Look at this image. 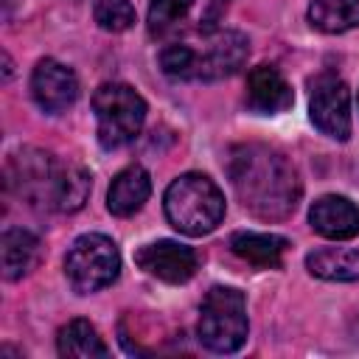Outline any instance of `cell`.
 I'll use <instances>...</instances> for the list:
<instances>
[{
	"label": "cell",
	"mask_w": 359,
	"mask_h": 359,
	"mask_svg": "<svg viewBox=\"0 0 359 359\" xmlns=\"http://www.w3.org/2000/svg\"><path fill=\"white\" fill-rule=\"evenodd\" d=\"M227 177L244 210L264 222L289 219L303 194L300 177L286 154L264 143L233 146L227 154Z\"/></svg>",
	"instance_id": "6da1fadb"
},
{
	"label": "cell",
	"mask_w": 359,
	"mask_h": 359,
	"mask_svg": "<svg viewBox=\"0 0 359 359\" xmlns=\"http://www.w3.org/2000/svg\"><path fill=\"white\" fill-rule=\"evenodd\" d=\"M6 185L28 205L59 213H76L90 196V174L42 149L17 151L6 165Z\"/></svg>",
	"instance_id": "7a4b0ae2"
},
{
	"label": "cell",
	"mask_w": 359,
	"mask_h": 359,
	"mask_svg": "<svg viewBox=\"0 0 359 359\" xmlns=\"http://www.w3.org/2000/svg\"><path fill=\"white\" fill-rule=\"evenodd\" d=\"M250 53V42L241 31H216L199 48L188 42H174L160 50L163 73L171 79H202L216 81L233 76Z\"/></svg>",
	"instance_id": "3957f363"
},
{
	"label": "cell",
	"mask_w": 359,
	"mask_h": 359,
	"mask_svg": "<svg viewBox=\"0 0 359 359\" xmlns=\"http://www.w3.org/2000/svg\"><path fill=\"white\" fill-rule=\"evenodd\" d=\"M163 208L171 227L185 236H205L224 219V196L219 185L196 171L177 177L165 188Z\"/></svg>",
	"instance_id": "277c9868"
},
{
	"label": "cell",
	"mask_w": 359,
	"mask_h": 359,
	"mask_svg": "<svg viewBox=\"0 0 359 359\" xmlns=\"http://www.w3.org/2000/svg\"><path fill=\"white\" fill-rule=\"evenodd\" d=\"M247 300L233 286H213L199 309V342L216 353H233L247 339Z\"/></svg>",
	"instance_id": "5b68a950"
},
{
	"label": "cell",
	"mask_w": 359,
	"mask_h": 359,
	"mask_svg": "<svg viewBox=\"0 0 359 359\" xmlns=\"http://www.w3.org/2000/svg\"><path fill=\"white\" fill-rule=\"evenodd\" d=\"M93 112L98 121V143L121 149L132 143L146 121V101L121 81H107L93 93Z\"/></svg>",
	"instance_id": "8992f818"
},
{
	"label": "cell",
	"mask_w": 359,
	"mask_h": 359,
	"mask_svg": "<svg viewBox=\"0 0 359 359\" xmlns=\"http://www.w3.org/2000/svg\"><path fill=\"white\" fill-rule=\"evenodd\" d=\"M121 272V255L112 238L101 233H87L73 241L65 258V275L79 294L98 292L109 286Z\"/></svg>",
	"instance_id": "52a82bcc"
},
{
	"label": "cell",
	"mask_w": 359,
	"mask_h": 359,
	"mask_svg": "<svg viewBox=\"0 0 359 359\" xmlns=\"http://www.w3.org/2000/svg\"><path fill=\"white\" fill-rule=\"evenodd\" d=\"M311 121L314 126L334 137V140H348L351 135V93L342 79L334 73H320L311 79Z\"/></svg>",
	"instance_id": "ba28073f"
},
{
	"label": "cell",
	"mask_w": 359,
	"mask_h": 359,
	"mask_svg": "<svg viewBox=\"0 0 359 359\" xmlns=\"http://www.w3.org/2000/svg\"><path fill=\"white\" fill-rule=\"evenodd\" d=\"M135 264L165 280V283H185L194 272H196V264H199V255L180 244V241H171V238H163V241H151V244H143L137 252H135Z\"/></svg>",
	"instance_id": "9c48e42d"
},
{
	"label": "cell",
	"mask_w": 359,
	"mask_h": 359,
	"mask_svg": "<svg viewBox=\"0 0 359 359\" xmlns=\"http://www.w3.org/2000/svg\"><path fill=\"white\" fill-rule=\"evenodd\" d=\"M31 93H34V101H36L45 112L59 115V112H65L67 107H73V101L79 98V81H76V73H73L70 67H65L62 62H56V59H42V62L34 67Z\"/></svg>",
	"instance_id": "30bf717a"
},
{
	"label": "cell",
	"mask_w": 359,
	"mask_h": 359,
	"mask_svg": "<svg viewBox=\"0 0 359 359\" xmlns=\"http://www.w3.org/2000/svg\"><path fill=\"white\" fill-rule=\"evenodd\" d=\"M247 107L255 115H278L286 112L294 101L289 81L283 79V73L272 65H258L250 70L247 76V95H244Z\"/></svg>",
	"instance_id": "8fae6325"
},
{
	"label": "cell",
	"mask_w": 359,
	"mask_h": 359,
	"mask_svg": "<svg viewBox=\"0 0 359 359\" xmlns=\"http://www.w3.org/2000/svg\"><path fill=\"white\" fill-rule=\"evenodd\" d=\"M309 222L320 236L334 241L359 236V208L348 196H337V194L320 196L309 210Z\"/></svg>",
	"instance_id": "7c38bea8"
},
{
	"label": "cell",
	"mask_w": 359,
	"mask_h": 359,
	"mask_svg": "<svg viewBox=\"0 0 359 359\" xmlns=\"http://www.w3.org/2000/svg\"><path fill=\"white\" fill-rule=\"evenodd\" d=\"M151 194V177L143 165H129L123 168L112 185H109V194H107V208L109 213L115 216H132L135 210L143 208V202L149 199Z\"/></svg>",
	"instance_id": "4fadbf2b"
},
{
	"label": "cell",
	"mask_w": 359,
	"mask_h": 359,
	"mask_svg": "<svg viewBox=\"0 0 359 359\" xmlns=\"http://www.w3.org/2000/svg\"><path fill=\"white\" fill-rule=\"evenodd\" d=\"M0 261H3V278L20 280L39 261V238L22 227L6 230L0 238Z\"/></svg>",
	"instance_id": "5bb4252c"
},
{
	"label": "cell",
	"mask_w": 359,
	"mask_h": 359,
	"mask_svg": "<svg viewBox=\"0 0 359 359\" xmlns=\"http://www.w3.org/2000/svg\"><path fill=\"white\" fill-rule=\"evenodd\" d=\"M286 247H289V241L283 236H272V233H236L230 238V250L241 261H247L258 269L280 266V258H283Z\"/></svg>",
	"instance_id": "9a60e30c"
},
{
	"label": "cell",
	"mask_w": 359,
	"mask_h": 359,
	"mask_svg": "<svg viewBox=\"0 0 359 359\" xmlns=\"http://www.w3.org/2000/svg\"><path fill=\"white\" fill-rule=\"evenodd\" d=\"M306 266L323 280H359V250L351 247H323L306 255Z\"/></svg>",
	"instance_id": "2e32d148"
},
{
	"label": "cell",
	"mask_w": 359,
	"mask_h": 359,
	"mask_svg": "<svg viewBox=\"0 0 359 359\" xmlns=\"http://www.w3.org/2000/svg\"><path fill=\"white\" fill-rule=\"evenodd\" d=\"M309 22L323 34L359 28V0H314L309 6Z\"/></svg>",
	"instance_id": "e0dca14e"
},
{
	"label": "cell",
	"mask_w": 359,
	"mask_h": 359,
	"mask_svg": "<svg viewBox=\"0 0 359 359\" xmlns=\"http://www.w3.org/2000/svg\"><path fill=\"white\" fill-rule=\"evenodd\" d=\"M59 353L62 356H76V359H93V356H107V345L101 342L98 331L87 320H70L59 337H56Z\"/></svg>",
	"instance_id": "ac0fdd59"
},
{
	"label": "cell",
	"mask_w": 359,
	"mask_h": 359,
	"mask_svg": "<svg viewBox=\"0 0 359 359\" xmlns=\"http://www.w3.org/2000/svg\"><path fill=\"white\" fill-rule=\"evenodd\" d=\"M93 14H95V22L112 34H121L135 25V6L129 0H95Z\"/></svg>",
	"instance_id": "d6986e66"
},
{
	"label": "cell",
	"mask_w": 359,
	"mask_h": 359,
	"mask_svg": "<svg viewBox=\"0 0 359 359\" xmlns=\"http://www.w3.org/2000/svg\"><path fill=\"white\" fill-rule=\"evenodd\" d=\"M194 0H151L149 6V31L151 34H165L171 31L188 11H191Z\"/></svg>",
	"instance_id": "ffe728a7"
}]
</instances>
